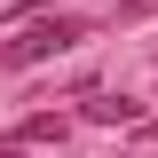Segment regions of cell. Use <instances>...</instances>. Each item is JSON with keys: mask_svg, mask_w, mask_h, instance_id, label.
Returning <instances> with one entry per match:
<instances>
[{"mask_svg": "<svg viewBox=\"0 0 158 158\" xmlns=\"http://www.w3.org/2000/svg\"><path fill=\"white\" fill-rule=\"evenodd\" d=\"M87 40V24L79 16H32L16 40H0V63H16V71H32V63H48V56H63V48H79Z\"/></svg>", "mask_w": 158, "mask_h": 158, "instance_id": "cell-1", "label": "cell"}, {"mask_svg": "<svg viewBox=\"0 0 158 158\" xmlns=\"http://www.w3.org/2000/svg\"><path fill=\"white\" fill-rule=\"evenodd\" d=\"M63 135H71V118H63V111H32L24 127H8V142H16V150H24V142H63Z\"/></svg>", "mask_w": 158, "mask_h": 158, "instance_id": "cell-2", "label": "cell"}, {"mask_svg": "<svg viewBox=\"0 0 158 158\" xmlns=\"http://www.w3.org/2000/svg\"><path fill=\"white\" fill-rule=\"evenodd\" d=\"M87 118H95V127H142V103H127V95H87Z\"/></svg>", "mask_w": 158, "mask_h": 158, "instance_id": "cell-3", "label": "cell"}, {"mask_svg": "<svg viewBox=\"0 0 158 158\" xmlns=\"http://www.w3.org/2000/svg\"><path fill=\"white\" fill-rule=\"evenodd\" d=\"M0 158H16V142H8V135H0Z\"/></svg>", "mask_w": 158, "mask_h": 158, "instance_id": "cell-4", "label": "cell"}]
</instances>
